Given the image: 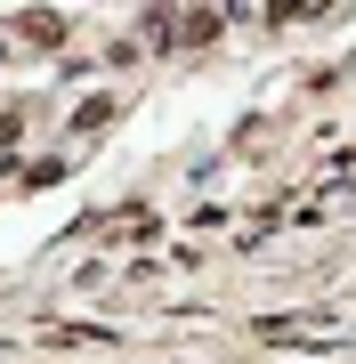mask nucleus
<instances>
[{
	"label": "nucleus",
	"instance_id": "1",
	"mask_svg": "<svg viewBox=\"0 0 356 364\" xmlns=\"http://www.w3.org/2000/svg\"><path fill=\"white\" fill-rule=\"evenodd\" d=\"M16 33H25L33 49H57V41H65V16H57V9H25V16H16Z\"/></svg>",
	"mask_w": 356,
	"mask_h": 364
},
{
	"label": "nucleus",
	"instance_id": "2",
	"mask_svg": "<svg viewBox=\"0 0 356 364\" xmlns=\"http://www.w3.org/2000/svg\"><path fill=\"white\" fill-rule=\"evenodd\" d=\"M65 178V162H33V170H16V186H25V195H41V186H57Z\"/></svg>",
	"mask_w": 356,
	"mask_h": 364
},
{
	"label": "nucleus",
	"instance_id": "3",
	"mask_svg": "<svg viewBox=\"0 0 356 364\" xmlns=\"http://www.w3.org/2000/svg\"><path fill=\"white\" fill-rule=\"evenodd\" d=\"M0 57H9V49H0Z\"/></svg>",
	"mask_w": 356,
	"mask_h": 364
}]
</instances>
